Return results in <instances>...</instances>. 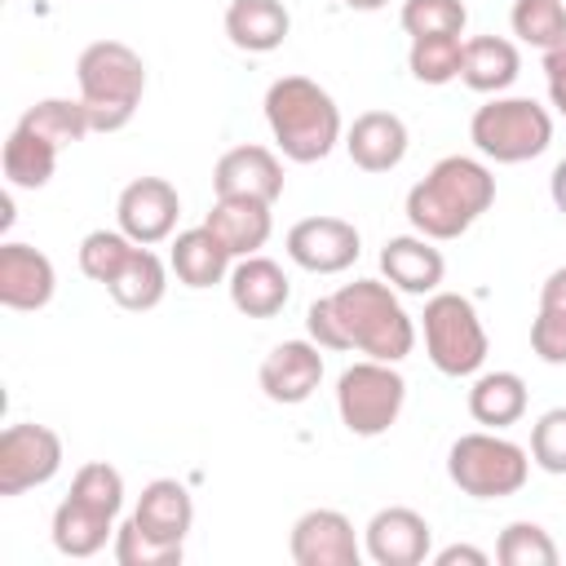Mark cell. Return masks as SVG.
Segmentation results:
<instances>
[{
  "mask_svg": "<svg viewBox=\"0 0 566 566\" xmlns=\"http://www.w3.org/2000/svg\"><path fill=\"white\" fill-rule=\"evenodd\" d=\"M531 349H535L539 363H548V367H566V314L539 310L535 323H531Z\"/></svg>",
  "mask_w": 566,
  "mask_h": 566,
  "instance_id": "obj_38",
  "label": "cell"
},
{
  "mask_svg": "<svg viewBox=\"0 0 566 566\" xmlns=\"http://www.w3.org/2000/svg\"><path fill=\"white\" fill-rule=\"evenodd\" d=\"M548 190H553V203H557V212L566 217V159L553 168V177H548Z\"/></svg>",
  "mask_w": 566,
  "mask_h": 566,
  "instance_id": "obj_42",
  "label": "cell"
},
{
  "mask_svg": "<svg viewBox=\"0 0 566 566\" xmlns=\"http://www.w3.org/2000/svg\"><path fill=\"white\" fill-rule=\"evenodd\" d=\"M522 71L517 44L500 40V35H473L464 40V57H460V80L473 93H504Z\"/></svg>",
  "mask_w": 566,
  "mask_h": 566,
  "instance_id": "obj_23",
  "label": "cell"
},
{
  "mask_svg": "<svg viewBox=\"0 0 566 566\" xmlns=\"http://www.w3.org/2000/svg\"><path fill=\"white\" fill-rule=\"evenodd\" d=\"M349 9H358V13H376V9H385L389 0H345Z\"/></svg>",
  "mask_w": 566,
  "mask_h": 566,
  "instance_id": "obj_44",
  "label": "cell"
},
{
  "mask_svg": "<svg viewBox=\"0 0 566 566\" xmlns=\"http://www.w3.org/2000/svg\"><path fill=\"white\" fill-rule=\"evenodd\" d=\"M495 203V177L469 155H447L429 168L424 181L407 190V221L424 239H460Z\"/></svg>",
  "mask_w": 566,
  "mask_h": 566,
  "instance_id": "obj_2",
  "label": "cell"
},
{
  "mask_svg": "<svg viewBox=\"0 0 566 566\" xmlns=\"http://www.w3.org/2000/svg\"><path fill=\"white\" fill-rule=\"evenodd\" d=\"M287 256L310 274H340L358 261V230L345 217H305L287 230Z\"/></svg>",
  "mask_w": 566,
  "mask_h": 566,
  "instance_id": "obj_12",
  "label": "cell"
},
{
  "mask_svg": "<svg viewBox=\"0 0 566 566\" xmlns=\"http://www.w3.org/2000/svg\"><path fill=\"white\" fill-rule=\"evenodd\" d=\"M115 562L119 566H177L181 562V544H159L150 539L133 517L115 531Z\"/></svg>",
  "mask_w": 566,
  "mask_h": 566,
  "instance_id": "obj_36",
  "label": "cell"
},
{
  "mask_svg": "<svg viewBox=\"0 0 566 566\" xmlns=\"http://www.w3.org/2000/svg\"><path fill=\"white\" fill-rule=\"evenodd\" d=\"M500 566H557V544L535 522H509L495 544Z\"/></svg>",
  "mask_w": 566,
  "mask_h": 566,
  "instance_id": "obj_32",
  "label": "cell"
},
{
  "mask_svg": "<svg viewBox=\"0 0 566 566\" xmlns=\"http://www.w3.org/2000/svg\"><path fill=\"white\" fill-rule=\"evenodd\" d=\"M172 274L186 283V287H212L221 279H230V248L208 230V226H195V230H181L172 239Z\"/></svg>",
  "mask_w": 566,
  "mask_h": 566,
  "instance_id": "obj_24",
  "label": "cell"
},
{
  "mask_svg": "<svg viewBox=\"0 0 566 566\" xmlns=\"http://www.w3.org/2000/svg\"><path fill=\"white\" fill-rule=\"evenodd\" d=\"M469 137L495 164H526V159L548 150L553 115L535 97H495V102L473 111Z\"/></svg>",
  "mask_w": 566,
  "mask_h": 566,
  "instance_id": "obj_5",
  "label": "cell"
},
{
  "mask_svg": "<svg viewBox=\"0 0 566 566\" xmlns=\"http://www.w3.org/2000/svg\"><path fill=\"white\" fill-rule=\"evenodd\" d=\"M203 226L230 248V256H256L274 230V217L270 203L256 199H217Z\"/></svg>",
  "mask_w": 566,
  "mask_h": 566,
  "instance_id": "obj_22",
  "label": "cell"
},
{
  "mask_svg": "<svg viewBox=\"0 0 566 566\" xmlns=\"http://www.w3.org/2000/svg\"><path fill=\"white\" fill-rule=\"evenodd\" d=\"M429 522L407 504H389L367 522V557L376 566H420L429 557Z\"/></svg>",
  "mask_w": 566,
  "mask_h": 566,
  "instance_id": "obj_14",
  "label": "cell"
},
{
  "mask_svg": "<svg viewBox=\"0 0 566 566\" xmlns=\"http://www.w3.org/2000/svg\"><path fill=\"white\" fill-rule=\"evenodd\" d=\"M539 310H553V314H566V265H557L544 287H539Z\"/></svg>",
  "mask_w": 566,
  "mask_h": 566,
  "instance_id": "obj_39",
  "label": "cell"
},
{
  "mask_svg": "<svg viewBox=\"0 0 566 566\" xmlns=\"http://www.w3.org/2000/svg\"><path fill=\"white\" fill-rule=\"evenodd\" d=\"M544 71H548V80H566V40L544 49Z\"/></svg>",
  "mask_w": 566,
  "mask_h": 566,
  "instance_id": "obj_41",
  "label": "cell"
},
{
  "mask_svg": "<svg viewBox=\"0 0 566 566\" xmlns=\"http://www.w3.org/2000/svg\"><path fill=\"white\" fill-rule=\"evenodd\" d=\"M509 22H513V35L535 49H553L566 40V4L562 0H517Z\"/></svg>",
  "mask_w": 566,
  "mask_h": 566,
  "instance_id": "obj_31",
  "label": "cell"
},
{
  "mask_svg": "<svg viewBox=\"0 0 566 566\" xmlns=\"http://www.w3.org/2000/svg\"><path fill=\"white\" fill-rule=\"evenodd\" d=\"M447 473L473 500H504L526 486L531 460L517 442L500 433H464L447 451Z\"/></svg>",
  "mask_w": 566,
  "mask_h": 566,
  "instance_id": "obj_6",
  "label": "cell"
},
{
  "mask_svg": "<svg viewBox=\"0 0 566 566\" xmlns=\"http://www.w3.org/2000/svg\"><path fill=\"white\" fill-rule=\"evenodd\" d=\"M62 469V438L49 424H9L0 433V495L44 486Z\"/></svg>",
  "mask_w": 566,
  "mask_h": 566,
  "instance_id": "obj_9",
  "label": "cell"
},
{
  "mask_svg": "<svg viewBox=\"0 0 566 566\" xmlns=\"http://www.w3.org/2000/svg\"><path fill=\"white\" fill-rule=\"evenodd\" d=\"M402 402H407V380L394 371V363L367 358L345 367L336 380V411L354 438H380L402 416Z\"/></svg>",
  "mask_w": 566,
  "mask_h": 566,
  "instance_id": "obj_8",
  "label": "cell"
},
{
  "mask_svg": "<svg viewBox=\"0 0 566 566\" xmlns=\"http://www.w3.org/2000/svg\"><path fill=\"white\" fill-rule=\"evenodd\" d=\"M57 274L53 261L31 243H0V305L9 310H44L53 301Z\"/></svg>",
  "mask_w": 566,
  "mask_h": 566,
  "instance_id": "obj_16",
  "label": "cell"
},
{
  "mask_svg": "<svg viewBox=\"0 0 566 566\" xmlns=\"http://www.w3.org/2000/svg\"><path fill=\"white\" fill-rule=\"evenodd\" d=\"M106 292L115 296L119 310H133V314L155 310V305L164 301V292H168V270H164V261H159L150 248L137 243V252H133L128 265L106 283Z\"/></svg>",
  "mask_w": 566,
  "mask_h": 566,
  "instance_id": "obj_27",
  "label": "cell"
},
{
  "mask_svg": "<svg viewBox=\"0 0 566 566\" xmlns=\"http://www.w3.org/2000/svg\"><path fill=\"white\" fill-rule=\"evenodd\" d=\"M460 57H464L460 35H416L407 66L420 84H451V80H460Z\"/></svg>",
  "mask_w": 566,
  "mask_h": 566,
  "instance_id": "obj_30",
  "label": "cell"
},
{
  "mask_svg": "<svg viewBox=\"0 0 566 566\" xmlns=\"http://www.w3.org/2000/svg\"><path fill=\"white\" fill-rule=\"evenodd\" d=\"M531 460L544 473H566V407H553L531 429Z\"/></svg>",
  "mask_w": 566,
  "mask_h": 566,
  "instance_id": "obj_37",
  "label": "cell"
},
{
  "mask_svg": "<svg viewBox=\"0 0 566 566\" xmlns=\"http://www.w3.org/2000/svg\"><path fill=\"white\" fill-rule=\"evenodd\" d=\"M380 270H385L389 287L411 292V296H429L442 283L447 261L433 248V239H424V234H394L380 248Z\"/></svg>",
  "mask_w": 566,
  "mask_h": 566,
  "instance_id": "obj_17",
  "label": "cell"
},
{
  "mask_svg": "<svg viewBox=\"0 0 566 566\" xmlns=\"http://www.w3.org/2000/svg\"><path fill=\"white\" fill-rule=\"evenodd\" d=\"M548 97H553V106L566 115V80H548Z\"/></svg>",
  "mask_w": 566,
  "mask_h": 566,
  "instance_id": "obj_43",
  "label": "cell"
},
{
  "mask_svg": "<svg viewBox=\"0 0 566 566\" xmlns=\"http://www.w3.org/2000/svg\"><path fill=\"white\" fill-rule=\"evenodd\" d=\"M469 416L486 429H509L526 416V380L517 371H486L469 389Z\"/></svg>",
  "mask_w": 566,
  "mask_h": 566,
  "instance_id": "obj_26",
  "label": "cell"
},
{
  "mask_svg": "<svg viewBox=\"0 0 566 566\" xmlns=\"http://www.w3.org/2000/svg\"><path fill=\"white\" fill-rule=\"evenodd\" d=\"M433 562H438V566H455V562H469V566H486V553H482V548H473V544H451V548H442Z\"/></svg>",
  "mask_w": 566,
  "mask_h": 566,
  "instance_id": "obj_40",
  "label": "cell"
},
{
  "mask_svg": "<svg viewBox=\"0 0 566 566\" xmlns=\"http://www.w3.org/2000/svg\"><path fill=\"white\" fill-rule=\"evenodd\" d=\"M18 124H22V128H31V133H40V137H44V142H53L57 150H66V146L84 142V133H93L84 102H71V97H44V102L27 106Z\"/></svg>",
  "mask_w": 566,
  "mask_h": 566,
  "instance_id": "obj_29",
  "label": "cell"
},
{
  "mask_svg": "<svg viewBox=\"0 0 566 566\" xmlns=\"http://www.w3.org/2000/svg\"><path fill=\"white\" fill-rule=\"evenodd\" d=\"M345 150L363 172H389L407 155V124L394 111H363L345 133Z\"/></svg>",
  "mask_w": 566,
  "mask_h": 566,
  "instance_id": "obj_19",
  "label": "cell"
},
{
  "mask_svg": "<svg viewBox=\"0 0 566 566\" xmlns=\"http://www.w3.org/2000/svg\"><path fill=\"white\" fill-rule=\"evenodd\" d=\"M424 349L442 376H473L486 363V327L460 292H433L424 301Z\"/></svg>",
  "mask_w": 566,
  "mask_h": 566,
  "instance_id": "obj_7",
  "label": "cell"
},
{
  "mask_svg": "<svg viewBox=\"0 0 566 566\" xmlns=\"http://www.w3.org/2000/svg\"><path fill=\"white\" fill-rule=\"evenodd\" d=\"M305 332L318 349H358L380 363H402L416 349V323L380 279H354L305 310Z\"/></svg>",
  "mask_w": 566,
  "mask_h": 566,
  "instance_id": "obj_1",
  "label": "cell"
},
{
  "mask_svg": "<svg viewBox=\"0 0 566 566\" xmlns=\"http://www.w3.org/2000/svg\"><path fill=\"white\" fill-rule=\"evenodd\" d=\"M75 80L93 133H119L146 93V62L119 40H97L80 53Z\"/></svg>",
  "mask_w": 566,
  "mask_h": 566,
  "instance_id": "obj_4",
  "label": "cell"
},
{
  "mask_svg": "<svg viewBox=\"0 0 566 566\" xmlns=\"http://www.w3.org/2000/svg\"><path fill=\"white\" fill-rule=\"evenodd\" d=\"M265 119L292 164H318L340 142V111L332 93L305 75H283L265 88Z\"/></svg>",
  "mask_w": 566,
  "mask_h": 566,
  "instance_id": "obj_3",
  "label": "cell"
},
{
  "mask_svg": "<svg viewBox=\"0 0 566 566\" xmlns=\"http://www.w3.org/2000/svg\"><path fill=\"white\" fill-rule=\"evenodd\" d=\"M133 252H137V243H133L124 230H93V234H84V243H80V270H84L93 283H111V279L128 265Z\"/></svg>",
  "mask_w": 566,
  "mask_h": 566,
  "instance_id": "obj_33",
  "label": "cell"
},
{
  "mask_svg": "<svg viewBox=\"0 0 566 566\" xmlns=\"http://www.w3.org/2000/svg\"><path fill=\"white\" fill-rule=\"evenodd\" d=\"M323 380V354L314 340H283L261 363V394L270 402L296 407L305 402Z\"/></svg>",
  "mask_w": 566,
  "mask_h": 566,
  "instance_id": "obj_15",
  "label": "cell"
},
{
  "mask_svg": "<svg viewBox=\"0 0 566 566\" xmlns=\"http://www.w3.org/2000/svg\"><path fill=\"white\" fill-rule=\"evenodd\" d=\"M212 190L217 199H256L274 203L283 195V164L265 146H234L217 159L212 168Z\"/></svg>",
  "mask_w": 566,
  "mask_h": 566,
  "instance_id": "obj_13",
  "label": "cell"
},
{
  "mask_svg": "<svg viewBox=\"0 0 566 566\" xmlns=\"http://www.w3.org/2000/svg\"><path fill=\"white\" fill-rule=\"evenodd\" d=\"M71 495L115 517L119 504H124V478H119V469H111L106 460H88V464L75 469V478H71Z\"/></svg>",
  "mask_w": 566,
  "mask_h": 566,
  "instance_id": "obj_35",
  "label": "cell"
},
{
  "mask_svg": "<svg viewBox=\"0 0 566 566\" xmlns=\"http://www.w3.org/2000/svg\"><path fill=\"white\" fill-rule=\"evenodd\" d=\"M115 217H119V230L150 248V243H164L172 230H177V217H181V199H177V186L164 181V177H137L119 190V203H115Z\"/></svg>",
  "mask_w": 566,
  "mask_h": 566,
  "instance_id": "obj_10",
  "label": "cell"
},
{
  "mask_svg": "<svg viewBox=\"0 0 566 566\" xmlns=\"http://www.w3.org/2000/svg\"><path fill=\"white\" fill-rule=\"evenodd\" d=\"M292 31V13L283 0H230L226 35L243 53H274Z\"/></svg>",
  "mask_w": 566,
  "mask_h": 566,
  "instance_id": "obj_21",
  "label": "cell"
},
{
  "mask_svg": "<svg viewBox=\"0 0 566 566\" xmlns=\"http://www.w3.org/2000/svg\"><path fill=\"white\" fill-rule=\"evenodd\" d=\"M287 553L296 566H358V557H363V548L354 539V522L340 509L301 513L287 535Z\"/></svg>",
  "mask_w": 566,
  "mask_h": 566,
  "instance_id": "obj_11",
  "label": "cell"
},
{
  "mask_svg": "<svg viewBox=\"0 0 566 566\" xmlns=\"http://www.w3.org/2000/svg\"><path fill=\"white\" fill-rule=\"evenodd\" d=\"M115 535V517L66 495L57 509H53V548L66 553V557H93L106 548V539Z\"/></svg>",
  "mask_w": 566,
  "mask_h": 566,
  "instance_id": "obj_25",
  "label": "cell"
},
{
  "mask_svg": "<svg viewBox=\"0 0 566 566\" xmlns=\"http://www.w3.org/2000/svg\"><path fill=\"white\" fill-rule=\"evenodd\" d=\"M398 22L411 40L416 35H460L469 22V9H464V0H402Z\"/></svg>",
  "mask_w": 566,
  "mask_h": 566,
  "instance_id": "obj_34",
  "label": "cell"
},
{
  "mask_svg": "<svg viewBox=\"0 0 566 566\" xmlns=\"http://www.w3.org/2000/svg\"><path fill=\"white\" fill-rule=\"evenodd\" d=\"M133 522L159 544H181L195 526V500L177 478H155V482L142 486Z\"/></svg>",
  "mask_w": 566,
  "mask_h": 566,
  "instance_id": "obj_18",
  "label": "cell"
},
{
  "mask_svg": "<svg viewBox=\"0 0 566 566\" xmlns=\"http://www.w3.org/2000/svg\"><path fill=\"white\" fill-rule=\"evenodd\" d=\"M287 296H292V283L283 265H274L270 256H243L230 270V301L248 318H274L287 305Z\"/></svg>",
  "mask_w": 566,
  "mask_h": 566,
  "instance_id": "obj_20",
  "label": "cell"
},
{
  "mask_svg": "<svg viewBox=\"0 0 566 566\" xmlns=\"http://www.w3.org/2000/svg\"><path fill=\"white\" fill-rule=\"evenodd\" d=\"M53 168H57V146L44 142L40 133H31V128L18 124L4 137V177H9L13 190H40V186H49Z\"/></svg>",
  "mask_w": 566,
  "mask_h": 566,
  "instance_id": "obj_28",
  "label": "cell"
}]
</instances>
